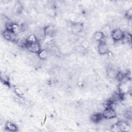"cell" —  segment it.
I'll return each mask as SVG.
<instances>
[{
    "instance_id": "d6986e66",
    "label": "cell",
    "mask_w": 132,
    "mask_h": 132,
    "mask_svg": "<svg viewBox=\"0 0 132 132\" xmlns=\"http://www.w3.org/2000/svg\"><path fill=\"white\" fill-rule=\"evenodd\" d=\"M1 81L4 84V85H7V86L9 85V78L6 74H4V73H1Z\"/></svg>"
},
{
    "instance_id": "7a4b0ae2",
    "label": "cell",
    "mask_w": 132,
    "mask_h": 132,
    "mask_svg": "<svg viewBox=\"0 0 132 132\" xmlns=\"http://www.w3.org/2000/svg\"><path fill=\"white\" fill-rule=\"evenodd\" d=\"M124 31L120 28H116L111 30L110 35L112 40L114 42L121 41L123 38Z\"/></svg>"
},
{
    "instance_id": "e0dca14e",
    "label": "cell",
    "mask_w": 132,
    "mask_h": 132,
    "mask_svg": "<svg viewBox=\"0 0 132 132\" xmlns=\"http://www.w3.org/2000/svg\"><path fill=\"white\" fill-rule=\"evenodd\" d=\"M37 41H38L36 36L34 34H32L29 35L27 38L26 39V47L27 45L29 44H31L33 43H35Z\"/></svg>"
},
{
    "instance_id": "277c9868",
    "label": "cell",
    "mask_w": 132,
    "mask_h": 132,
    "mask_svg": "<svg viewBox=\"0 0 132 132\" xmlns=\"http://www.w3.org/2000/svg\"><path fill=\"white\" fill-rule=\"evenodd\" d=\"M84 29V24L80 22H73L71 25V32L74 35H77L81 32Z\"/></svg>"
},
{
    "instance_id": "9c48e42d",
    "label": "cell",
    "mask_w": 132,
    "mask_h": 132,
    "mask_svg": "<svg viewBox=\"0 0 132 132\" xmlns=\"http://www.w3.org/2000/svg\"><path fill=\"white\" fill-rule=\"evenodd\" d=\"M117 124L121 131H128L129 128V125L128 122L124 121H118Z\"/></svg>"
},
{
    "instance_id": "ffe728a7",
    "label": "cell",
    "mask_w": 132,
    "mask_h": 132,
    "mask_svg": "<svg viewBox=\"0 0 132 132\" xmlns=\"http://www.w3.org/2000/svg\"><path fill=\"white\" fill-rule=\"evenodd\" d=\"M113 104H114L113 102L112 101L111 99H108L104 102L103 105L104 108H106L112 107V105Z\"/></svg>"
},
{
    "instance_id": "ac0fdd59",
    "label": "cell",
    "mask_w": 132,
    "mask_h": 132,
    "mask_svg": "<svg viewBox=\"0 0 132 132\" xmlns=\"http://www.w3.org/2000/svg\"><path fill=\"white\" fill-rule=\"evenodd\" d=\"M101 31L104 34V36L106 37L109 34L111 33V28L109 25H106L103 27Z\"/></svg>"
},
{
    "instance_id": "52a82bcc",
    "label": "cell",
    "mask_w": 132,
    "mask_h": 132,
    "mask_svg": "<svg viewBox=\"0 0 132 132\" xmlns=\"http://www.w3.org/2000/svg\"><path fill=\"white\" fill-rule=\"evenodd\" d=\"M97 50L99 54L101 55L107 54L109 52V47L105 41H101L99 42L97 46Z\"/></svg>"
},
{
    "instance_id": "9a60e30c",
    "label": "cell",
    "mask_w": 132,
    "mask_h": 132,
    "mask_svg": "<svg viewBox=\"0 0 132 132\" xmlns=\"http://www.w3.org/2000/svg\"><path fill=\"white\" fill-rule=\"evenodd\" d=\"M37 55L40 59L42 60H45L47 58L48 56V51L45 48L41 49L37 54Z\"/></svg>"
},
{
    "instance_id": "6da1fadb",
    "label": "cell",
    "mask_w": 132,
    "mask_h": 132,
    "mask_svg": "<svg viewBox=\"0 0 132 132\" xmlns=\"http://www.w3.org/2000/svg\"><path fill=\"white\" fill-rule=\"evenodd\" d=\"M2 35L4 39L8 41H16L18 40V35L9 28H5L3 31Z\"/></svg>"
},
{
    "instance_id": "7c38bea8",
    "label": "cell",
    "mask_w": 132,
    "mask_h": 132,
    "mask_svg": "<svg viewBox=\"0 0 132 132\" xmlns=\"http://www.w3.org/2000/svg\"><path fill=\"white\" fill-rule=\"evenodd\" d=\"M105 38L106 37L104 36V34L101 31H97L93 34L94 40L99 42L101 41H105L104 40Z\"/></svg>"
},
{
    "instance_id": "5bb4252c",
    "label": "cell",
    "mask_w": 132,
    "mask_h": 132,
    "mask_svg": "<svg viewBox=\"0 0 132 132\" xmlns=\"http://www.w3.org/2000/svg\"><path fill=\"white\" fill-rule=\"evenodd\" d=\"M118 72H117L116 70L114 69L112 67H109L107 69V75L109 78H114L116 77L117 74Z\"/></svg>"
},
{
    "instance_id": "3957f363",
    "label": "cell",
    "mask_w": 132,
    "mask_h": 132,
    "mask_svg": "<svg viewBox=\"0 0 132 132\" xmlns=\"http://www.w3.org/2000/svg\"><path fill=\"white\" fill-rule=\"evenodd\" d=\"M102 116L104 119L109 120L116 117L117 112L116 110L112 107H108L104 108V110L102 113Z\"/></svg>"
},
{
    "instance_id": "8fae6325",
    "label": "cell",
    "mask_w": 132,
    "mask_h": 132,
    "mask_svg": "<svg viewBox=\"0 0 132 132\" xmlns=\"http://www.w3.org/2000/svg\"><path fill=\"white\" fill-rule=\"evenodd\" d=\"M34 34L36 36L38 41H39V40H42L45 38V36L44 31V28L37 29V30L35 31V33Z\"/></svg>"
},
{
    "instance_id": "30bf717a",
    "label": "cell",
    "mask_w": 132,
    "mask_h": 132,
    "mask_svg": "<svg viewBox=\"0 0 132 132\" xmlns=\"http://www.w3.org/2000/svg\"><path fill=\"white\" fill-rule=\"evenodd\" d=\"M5 128L9 131H18V126L14 123L11 122H7L5 124Z\"/></svg>"
},
{
    "instance_id": "cb8c5ba5",
    "label": "cell",
    "mask_w": 132,
    "mask_h": 132,
    "mask_svg": "<svg viewBox=\"0 0 132 132\" xmlns=\"http://www.w3.org/2000/svg\"><path fill=\"white\" fill-rule=\"evenodd\" d=\"M125 15L126 18H127L128 19H130L132 16V9L129 8V9H128V10H127L125 12Z\"/></svg>"
},
{
    "instance_id": "8992f818",
    "label": "cell",
    "mask_w": 132,
    "mask_h": 132,
    "mask_svg": "<svg viewBox=\"0 0 132 132\" xmlns=\"http://www.w3.org/2000/svg\"><path fill=\"white\" fill-rule=\"evenodd\" d=\"M26 48L30 53L34 54H38L41 50V47L39 41H37L35 43L27 45Z\"/></svg>"
},
{
    "instance_id": "ba28073f",
    "label": "cell",
    "mask_w": 132,
    "mask_h": 132,
    "mask_svg": "<svg viewBox=\"0 0 132 132\" xmlns=\"http://www.w3.org/2000/svg\"><path fill=\"white\" fill-rule=\"evenodd\" d=\"M23 10V5L20 2H18L14 4L12 9V12L15 15H19L22 12Z\"/></svg>"
},
{
    "instance_id": "2e32d148",
    "label": "cell",
    "mask_w": 132,
    "mask_h": 132,
    "mask_svg": "<svg viewBox=\"0 0 132 132\" xmlns=\"http://www.w3.org/2000/svg\"><path fill=\"white\" fill-rule=\"evenodd\" d=\"M122 41L124 43L127 44H131V35L130 33L127 31H124L123 38Z\"/></svg>"
},
{
    "instance_id": "7402d4cb",
    "label": "cell",
    "mask_w": 132,
    "mask_h": 132,
    "mask_svg": "<svg viewBox=\"0 0 132 132\" xmlns=\"http://www.w3.org/2000/svg\"><path fill=\"white\" fill-rule=\"evenodd\" d=\"M50 51L51 52V53L56 56H58V55L60 54V51L58 49V48L57 47H56V46H52L51 48H50Z\"/></svg>"
},
{
    "instance_id": "5b68a950",
    "label": "cell",
    "mask_w": 132,
    "mask_h": 132,
    "mask_svg": "<svg viewBox=\"0 0 132 132\" xmlns=\"http://www.w3.org/2000/svg\"><path fill=\"white\" fill-rule=\"evenodd\" d=\"M44 34L46 38H52L56 34V29L52 25H48L44 27Z\"/></svg>"
},
{
    "instance_id": "4fadbf2b",
    "label": "cell",
    "mask_w": 132,
    "mask_h": 132,
    "mask_svg": "<svg viewBox=\"0 0 132 132\" xmlns=\"http://www.w3.org/2000/svg\"><path fill=\"white\" fill-rule=\"evenodd\" d=\"M103 117L102 113H95L91 116V120L92 122L95 123L100 122L103 120Z\"/></svg>"
},
{
    "instance_id": "44dd1931",
    "label": "cell",
    "mask_w": 132,
    "mask_h": 132,
    "mask_svg": "<svg viewBox=\"0 0 132 132\" xmlns=\"http://www.w3.org/2000/svg\"><path fill=\"white\" fill-rule=\"evenodd\" d=\"M14 92L19 97H22L24 96V92L20 88H15L14 89Z\"/></svg>"
},
{
    "instance_id": "603a6c76",
    "label": "cell",
    "mask_w": 132,
    "mask_h": 132,
    "mask_svg": "<svg viewBox=\"0 0 132 132\" xmlns=\"http://www.w3.org/2000/svg\"><path fill=\"white\" fill-rule=\"evenodd\" d=\"M75 50L76 52L79 54H85L86 51V49L85 47H84L82 45H79L76 47Z\"/></svg>"
}]
</instances>
